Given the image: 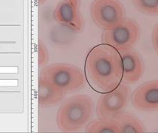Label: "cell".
Wrapping results in <instances>:
<instances>
[{"instance_id":"cell-1","label":"cell","mask_w":158,"mask_h":133,"mask_svg":"<svg viewBox=\"0 0 158 133\" xmlns=\"http://www.w3.org/2000/svg\"><path fill=\"white\" fill-rule=\"evenodd\" d=\"M85 77L99 93H106L117 87L123 81L120 52L105 43L93 47L86 58Z\"/></svg>"},{"instance_id":"cell-2","label":"cell","mask_w":158,"mask_h":133,"mask_svg":"<svg viewBox=\"0 0 158 133\" xmlns=\"http://www.w3.org/2000/svg\"><path fill=\"white\" fill-rule=\"evenodd\" d=\"M93 114L92 98L86 95H76L61 106L56 115V122L63 132H75L86 127Z\"/></svg>"},{"instance_id":"cell-3","label":"cell","mask_w":158,"mask_h":133,"mask_svg":"<svg viewBox=\"0 0 158 133\" xmlns=\"http://www.w3.org/2000/svg\"><path fill=\"white\" fill-rule=\"evenodd\" d=\"M41 78L64 93L81 89L85 84V75L78 67L67 64H52L41 71Z\"/></svg>"},{"instance_id":"cell-4","label":"cell","mask_w":158,"mask_h":133,"mask_svg":"<svg viewBox=\"0 0 158 133\" xmlns=\"http://www.w3.org/2000/svg\"><path fill=\"white\" fill-rule=\"evenodd\" d=\"M140 38V28L133 19L126 18L115 27L103 33V43L115 48L119 52L134 48Z\"/></svg>"},{"instance_id":"cell-5","label":"cell","mask_w":158,"mask_h":133,"mask_svg":"<svg viewBox=\"0 0 158 133\" xmlns=\"http://www.w3.org/2000/svg\"><path fill=\"white\" fill-rule=\"evenodd\" d=\"M131 89L122 81L112 90L101 93L97 103L96 111L100 118H113L124 111L129 102Z\"/></svg>"},{"instance_id":"cell-6","label":"cell","mask_w":158,"mask_h":133,"mask_svg":"<svg viewBox=\"0 0 158 133\" xmlns=\"http://www.w3.org/2000/svg\"><path fill=\"white\" fill-rule=\"evenodd\" d=\"M91 14L95 23L104 31L115 27L127 18L125 8L119 0H94Z\"/></svg>"},{"instance_id":"cell-7","label":"cell","mask_w":158,"mask_h":133,"mask_svg":"<svg viewBox=\"0 0 158 133\" xmlns=\"http://www.w3.org/2000/svg\"><path fill=\"white\" fill-rule=\"evenodd\" d=\"M131 102L138 110L158 111V79L148 81L138 86L132 93Z\"/></svg>"},{"instance_id":"cell-8","label":"cell","mask_w":158,"mask_h":133,"mask_svg":"<svg viewBox=\"0 0 158 133\" xmlns=\"http://www.w3.org/2000/svg\"><path fill=\"white\" fill-rule=\"evenodd\" d=\"M123 69V82L127 84L137 83L145 71L143 61L134 48L120 52Z\"/></svg>"},{"instance_id":"cell-9","label":"cell","mask_w":158,"mask_h":133,"mask_svg":"<svg viewBox=\"0 0 158 133\" xmlns=\"http://www.w3.org/2000/svg\"><path fill=\"white\" fill-rule=\"evenodd\" d=\"M58 22L73 31L82 30L83 21L79 10V0H63L55 10Z\"/></svg>"},{"instance_id":"cell-10","label":"cell","mask_w":158,"mask_h":133,"mask_svg":"<svg viewBox=\"0 0 158 133\" xmlns=\"http://www.w3.org/2000/svg\"><path fill=\"white\" fill-rule=\"evenodd\" d=\"M64 93L53 84L39 78L38 100L39 105L44 107L52 106L57 104L63 99Z\"/></svg>"},{"instance_id":"cell-11","label":"cell","mask_w":158,"mask_h":133,"mask_svg":"<svg viewBox=\"0 0 158 133\" xmlns=\"http://www.w3.org/2000/svg\"><path fill=\"white\" fill-rule=\"evenodd\" d=\"M113 119L119 125L120 133H143L146 132L143 123L134 114L121 112Z\"/></svg>"},{"instance_id":"cell-12","label":"cell","mask_w":158,"mask_h":133,"mask_svg":"<svg viewBox=\"0 0 158 133\" xmlns=\"http://www.w3.org/2000/svg\"><path fill=\"white\" fill-rule=\"evenodd\" d=\"M86 132L89 133H120L118 123L113 118H99L86 125Z\"/></svg>"},{"instance_id":"cell-13","label":"cell","mask_w":158,"mask_h":133,"mask_svg":"<svg viewBox=\"0 0 158 133\" xmlns=\"http://www.w3.org/2000/svg\"><path fill=\"white\" fill-rule=\"evenodd\" d=\"M133 6L143 14L158 15V0H131Z\"/></svg>"},{"instance_id":"cell-14","label":"cell","mask_w":158,"mask_h":133,"mask_svg":"<svg viewBox=\"0 0 158 133\" xmlns=\"http://www.w3.org/2000/svg\"><path fill=\"white\" fill-rule=\"evenodd\" d=\"M39 64L40 67L45 66L49 59V55L47 48L42 43L40 42L39 45Z\"/></svg>"},{"instance_id":"cell-15","label":"cell","mask_w":158,"mask_h":133,"mask_svg":"<svg viewBox=\"0 0 158 133\" xmlns=\"http://www.w3.org/2000/svg\"><path fill=\"white\" fill-rule=\"evenodd\" d=\"M152 43L156 54L158 56V22L154 26L152 32Z\"/></svg>"},{"instance_id":"cell-16","label":"cell","mask_w":158,"mask_h":133,"mask_svg":"<svg viewBox=\"0 0 158 133\" xmlns=\"http://www.w3.org/2000/svg\"><path fill=\"white\" fill-rule=\"evenodd\" d=\"M41 1H43V0H41Z\"/></svg>"}]
</instances>
